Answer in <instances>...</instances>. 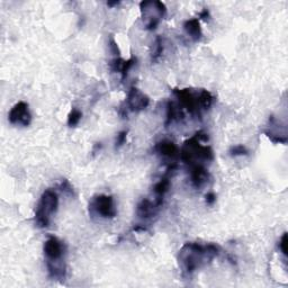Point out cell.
<instances>
[{
    "label": "cell",
    "mask_w": 288,
    "mask_h": 288,
    "mask_svg": "<svg viewBox=\"0 0 288 288\" xmlns=\"http://www.w3.org/2000/svg\"><path fill=\"white\" fill-rule=\"evenodd\" d=\"M219 254V246L213 243L200 244L197 242H187L178 253V261L186 276H191L207 260H213Z\"/></svg>",
    "instance_id": "6da1fadb"
},
{
    "label": "cell",
    "mask_w": 288,
    "mask_h": 288,
    "mask_svg": "<svg viewBox=\"0 0 288 288\" xmlns=\"http://www.w3.org/2000/svg\"><path fill=\"white\" fill-rule=\"evenodd\" d=\"M44 255L47 258V267L49 275L53 279H65L66 278V264L65 259L66 246L62 241L56 236H49L43 245Z\"/></svg>",
    "instance_id": "7a4b0ae2"
},
{
    "label": "cell",
    "mask_w": 288,
    "mask_h": 288,
    "mask_svg": "<svg viewBox=\"0 0 288 288\" xmlns=\"http://www.w3.org/2000/svg\"><path fill=\"white\" fill-rule=\"evenodd\" d=\"M207 135L203 131H198L193 138L187 140L180 150V159L188 166L197 161H212L214 159L213 150L208 145H202V141H207Z\"/></svg>",
    "instance_id": "3957f363"
},
{
    "label": "cell",
    "mask_w": 288,
    "mask_h": 288,
    "mask_svg": "<svg viewBox=\"0 0 288 288\" xmlns=\"http://www.w3.org/2000/svg\"><path fill=\"white\" fill-rule=\"evenodd\" d=\"M59 207V195L56 190L45 189L41 196L38 208L35 211V222L41 228L48 227L51 217L56 214Z\"/></svg>",
    "instance_id": "277c9868"
},
{
    "label": "cell",
    "mask_w": 288,
    "mask_h": 288,
    "mask_svg": "<svg viewBox=\"0 0 288 288\" xmlns=\"http://www.w3.org/2000/svg\"><path fill=\"white\" fill-rule=\"evenodd\" d=\"M141 14L145 30L154 31L166 16L167 7L162 2H142L140 4Z\"/></svg>",
    "instance_id": "5b68a950"
},
{
    "label": "cell",
    "mask_w": 288,
    "mask_h": 288,
    "mask_svg": "<svg viewBox=\"0 0 288 288\" xmlns=\"http://www.w3.org/2000/svg\"><path fill=\"white\" fill-rule=\"evenodd\" d=\"M89 211L102 218H114L117 214L114 198L108 195H97L94 197L89 204Z\"/></svg>",
    "instance_id": "8992f818"
},
{
    "label": "cell",
    "mask_w": 288,
    "mask_h": 288,
    "mask_svg": "<svg viewBox=\"0 0 288 288\" xmlns=\"http://www.w3.org/2000/svg\"><path fill=\"white\" fill-rule=\"evenodd\" d=\"M181 108H185L191 115H200V104L198 95L194 94L190 89H173Z\"/></svg>",
    "instance_id": "52a82bcc"
},
{
    "label": "cell",
    "mask_w": 288,
    "mask_h": 288,
    "mask_svg": "<svg viewBox=\"0 0 288 288\" xmlns=\"http://www.w3.org/2000/svg\"><path fill=\"white\" fill-rule=\"evenodd\" d=\"M8 121L13 125L29 126L32 122V114L30 112L29 104L25 102H18L14 105L8 114Z\"/></svg>",
    "instance_id": "ba28073f"
},
{
    "label": "cell",
    "mask_w": 288,
    "mask_h": 288,
    "mask_svg": "<svg viewBox=\"0 0 288 288\" xmlns=\"http://www.w3.org/2000/svg\"><path fill=\"white\" fill-rule=\"evenodd\" d=\"M150 105V98L136 87H132L126 98V107L131 112H141Z\"/></svg>",
    "instance_id": "9c48e42d"
},
{
    "label": "cell",
    "mask_w": 288,
    "mask_h": 288,
    "mask_svg": "<svg viewBox=\"0 0 288 288\" xmlns=\"http://www.w3.org/2000/svg\"><path fill=\"white\" fill-rule=\"evenodd\" d=\"M209 179V173L203 164L194 163L190 166V181L196 189H200Z\"/></svg>",
    "instance_id": "30bf717a"
},
{
    "label": "cell",
    "mask_w": 288,
    "mask_h": 288,
    "mask_svg": "<svg viewBox=\"0 0 288 288\" xmlns=\"http://www.w3.org/2000/svg\"><path fill=\"white\" fill-rule=\"evenodd\" d=\"M154 151L160 155V157H162L164 159H169V160L176 159L180 153L178 146L173 143L172 141H168V140L160 141V142L155 144Z\"/></svg>",
    "instance_id": "8fae6325"
},
{
    "label": "cell",
    "mask_w": 288,
    "mask_h": 288,
    "mask_svg": "<svg viewBox=\"0 0 288 288\" xmlns=\"http://www.w3.org/2000/svg\"><path fill=\"white\" fill-rule=\"evenodd\" d=\"M159 208L160 206H158L154 200L152 202L149 198H143L136 207V215L142 219H149L157 215Z\"/></svg>",
    "instance_id": "7c38bea8"
},
{
    "label": "cell",
    "mask_w": 288,
    "mask_h": 288,
    "mask_svg": "<svg viewBox=\"0 0 288 288\" xmlns=\"http://www.w3.org/2000/svg\"><path fill=\"white\" fill-rule=\"evenodd\" d=\"M169 188H170V179H169L168 173L164 177H162L157 184L153 187V193H154V202L157 203L158 206L161 207L163 204V198L166 194L168 193Z\"/></svg>",
    "instance_id": "4fadbf2b"
},
{
    "label": "cell",
    "mask_w": 288,
    "mask_h": 288,
    "mask_svg": "<svg viewBox=\"0 0 288 288\" xmlns=\"http://www.w3.org/2000/svg\"><path fill=\"white\" fill-rule=\"evenodd\" d=\"M184 30L186 34L188 35L194 42H198V41L202 39L203 31L198 18H191V20L186 21L184 23Z\"/></svg>",
    "instance_id": "5bb4252c"
},
{
    "label": "cell",
    "mask_w": 288,
    "mask_h": 288,
    "mask_svg": "<svg viewBox=\"0 0 288 288\" xmlns=\"http://www.w3.org/2000/svg\"><path fill=\"white\" fill-rule=\"evenodd\" d=\"M184 117V113H182V108L180 106L169 100L167 104V120H166V126L170 125L171 123L179 121L180 118Z\"/></svg>",
    "instance_id": "9a60e30c"
},
{
    "label": "cell",
    "mask_w": 288,
    "mask_h": 288,
    "mask_svg": "<svg viewBox=\"0 0 288 288\" xmlns=\"http://www.w3.org/2000/svg\"><path fill=\"white\" fill-rule=\"evenodd\" d=\"M198 98H199L200 108L205 109V111H207V109L213 105L214 97L208 90H205V89L200 90V93L198 94Z\"/></svg>",
    "instance_id": "2e32d148"
},
{
    "label": "cell",
    "mask_w": 288,
    "mask_h": 288,
    "mask_svg": "<svg viewBox=\"0 0 288 288\" xmlns=\"http://www.w3.org/2000/svg\"><path fill=\"white\" fill-rule=\"evenodd\" d=\"M82 118V113L81 111L77 108H72L71 112L68 115V126L69 127H76Z\"/></svg>",
    "instance_id": "e0dca14e"
},
{
    "label": "cell",
    "mask_w": 288,
    "mask_h": 288,
    "mask_svg": "<svg viewBox=\"0 0 288 288\" xmlns=\"http://www.w3.org/2000/svg\"><path fill=\"white\" fill-rule=\"evenodd\" d=\"M163 52V42L161 36H157V39L154 41V50L152 52V62L158 61V59L161 57Z\"/></svg>",
    "instance_id": "ac0fdd59"
},
{
    "label": "cell",
    "mask_w": 288,
    "mask_h": 288,
    "mask_svg": "<svg viewBox=\"0 0 288 288\" xmlns=\"http://www.w3.org/2000/svg\"><path fill=\"white\" fill-rule=\"evenodd\" d=\"M136 62V59L135 58H131L130 60L124 61L123 63V67H122V70H121V76H122V80H124L125 78L129 75V72L131 70V68L135 65Z\"/></svg>",
    "instance_id": "d6986e66"
},
{
    "label": "cell",
    "mask_w": 288,
    "mask_h": 288,
    "mask_svg": "<svg viewBox=\"0 0 288 288\" xmlns=\"http://www.w3.org/2000/svg\"><path fill=\"white\" fill-rule=\"evenodd\" d=\"M231 157H242V155H248L249 151L243 145H235L230 149Z\"/></svg>",
    "instance_id": "ffe728a7"
},
{
    "label": "cell",
    "mask_w": 288,
    "mask_h": 288,
    "mask_svg": "<svg viewBox=\"0 0 288 288\" xmlns=\"http://www.w3.org/2000/svg\"><path fill=\"white\" fill-rule=\"evenodd\" d=\"M123 63H124V60H123L122 58H115L114 60L111 61V63H109V67H111V70L113 72H120L121 73Z\"/></svg>",
    "instance_id": "44dd1931"
},
{
    "label": "cell",
    "mask_w": 288,
    "mask_h": 288,
    "mask_svg": "<svg viewBox=\"0 0 288 288\" xmlns=\"http://www.w3.org/2000/svg\"><path fill=\"white\" fill-rule=\"evenodd\" d=\"M126 138H127V131H121L116 136L115 148L120 149L121 146L124 145V143L126 142Z\"/></svg>",
    "instance_id": "7402d4cb"
},
{
    "label": "cell",
    "mask_w": 288,
    "mask_h": 288,
    "mask_svg": "<svg viewBox=\"0 0 288 288\" xmlns=\"http://www.w3.org/2000/svg\"><path fill=\"white\" fill-rule=\"evenodd\" d=\"M278 246H279V250L281 251V253L284 254V257L286 258L287 257V233L286 232L281 235Z\"/></svg>",
    "instance_id": "603a6c76"
},
{
    "label": "cell",
    "mask_w": 288,
    "mask_h": 288,
    "mask_svg": "<svg viewBox=\"0 0 288 288\" xmlns=\"http://www.w3.org/2000/svg\"><path fill=\"white\" fill-rule=\"evenodd\" d=\"M109 48H111V51L114 56H116V58H120L121 51H120V49H118V45L116 43V41L114 40L113 38L111 39V41H109Z\"/></svg>",
    "instance_id": "cb8c5ba5"
},
{
    "label": "cell",
    "mask_w": 288,
    "mask_h": 288,
    "mask_svg": "<svg viewBox=\"0 0 288 288\" xmlns=\"http://www.w3.org/2000/svg\"><path fill=\"white\" fill-rule=\"evenodd\" d=\"M60 187H61V190L65 191V193L69 194V195H72V194H73L72 187H71V185H70V182L68 181V180H62V182L60 184Z\"/></svg>",
    "instance_id": "d4e9b609"
},
{
    "label": "cell",
    "mask_w": 288,
    "mask_h": 288,
    "mask_svg": "<svg viewBox=\"0 0 288 288\" xmlns=\"http://www.w3.org/2000/svg\"><path fill=\"white\" fill-rule=\"evenodd\" d=\"M205 200H206V204L207 205H213L214 203L216 202V195L214 193H207L206 196H205Z\"/></svg>",
    "instance_id": "484cf974"
},
{
    "label": "cell",
    "mask_w": 288,
    "mask_h": 288,
    "mask_svg": "<svg viewBox=\"0 0 288 288\" xmlns=\"http://www.w3.org/2000/svg\"><path fill=\"white\" fill-rule=\"evenodd\" d=\"M199 18L203 21H208L209 20V12L207 8H204V11L199 14Z\"/></svg>",
    "instance_id": "4316f807"
},
{
    "label": "cell",
    "mask_w": 288,
    "mask_h": 288,
    "mask_svg": "<svg viewBox=\"0 0 288 288\" xmlns=\"http://www.w3.org/2000/svg\"><path fill=\"white\" fill-rule=\"evenodd\" d=\"M118 4H120V3H118V2H115V3H107V5H108V6H109V7H113V6H116V5H118Z\"/></svg>",
    "instance_id": "83f0119b"
}]
</instances>
